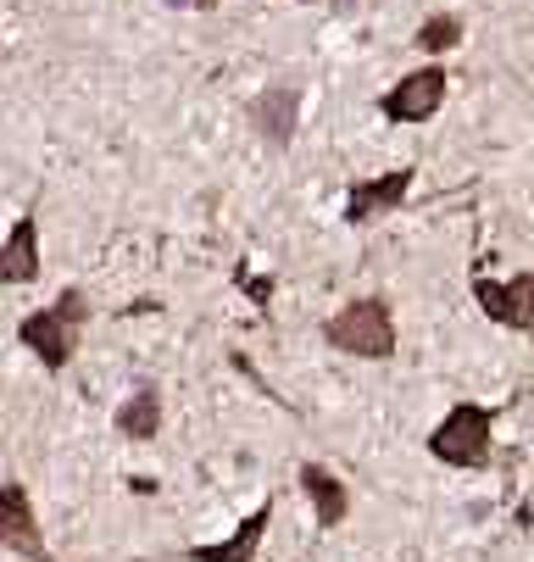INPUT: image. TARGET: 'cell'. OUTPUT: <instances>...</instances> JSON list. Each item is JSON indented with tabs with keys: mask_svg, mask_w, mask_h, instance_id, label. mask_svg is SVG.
Here are the masks:
<instances>
[{
	"mask_svg": "<svg viewBox=\"0 0 534 562\" xmlns=\"http://www.w3.org/2000/svg\"><path fill=\"white\" fill-rule=\"evenodd\" d=\"M84 317H90V295L72 284V290H61L50 306H39V312L23 317V324H18V340L29 346V357H34L45 373H61L72 357H79Z\"/></svg>",
	"mask_w": 534,
	"mask_h": 562,
	"instance_id": "cell-1",
	"label": "cell"
},
{
	"mask_svg": "<svg viewBox=\"0 0 534 562\" xmlns=\"http://www.w3.org/2000/svg\"><path fill=\"white\" fill-rule=\"evenodd\" d=\"M323 346H334L340 357H362V362H385L396 351V312L385 295H356L345 301L329 324H323Z\"/></svg>",
	"mask_w": 534,
	"mask_h": 562,
	"instance_id": "cell-2",
	"label": "cell"
},
{
	"mask_svg": "<svg viewBox=\"0 0 534 562\" xmlns=\"http://www.w3.org/2000/svg\"><path fill=\"white\" fill-rule=\"evenodd\" d=\"M490 451H496V413L479 401H456L429 435V457L445 468H485Z\"/></svg>",
	"mask_w": 534,
	"mask_h": 562,
	"instance_id": "cell-3",
	"label": "cell"
},
{
	"mask_svg": "<svg viewBox=\"0 0 534 562\" xmlns=\"http://www.w3.org/2000/svg\"><path fill=\"white\" fill-rule=\"evenodd\" d=\"M440 106H445V67L440 61L396 78V85L378 95V117L385 123H429Z\"/></svg>",
	"mask_w": 534,
	"mask_h": 562,
	"instance_id": "cell-4",
	"label": "cell"
},
{
	"mask_svg": "<svg viewBox=\"0 0 534 562\" xmlns=\"http://www.w3.org/2000/svg\"><path fill=\"white\" fill-rule=\"evenodd\" d=\"M474 301H479V312L490 317V324H501V329L534 340V273H518V279H507V284L474 279Z\"/></svg>",
	"mask_w": 534,
	"mask_h": 562,
	"instance_id": "cell-5",
	"label": "cell"
},
{
	"mask_svg": "<svg viewBox=\"0 0 534 562\" xmlns=\"http://www.w3.org/2000/svg\"><path fill=\"white\" fill-rule=\"evenodd\" d=\"M412 179H418L412 168H390V173H378V179H356V184L345 190V223L362 228V223H378V217L401 212Z\"/></svg>",
	"mask_w": 534,
	"mask_h": 562,
	"instance_id": "cell-6",
	"label": "cell"
},
{
	"mask_svg": "<svg viewBox=\"0 0 534 562\" xmlns=\"http://www.w3.org/2000/svg\"><path fill=\"white\" fill-rule=\"evenodd\" d=\"M0 546L18 551V557H29V562H61V557L45 546V535H39V524H34V507H29V491L18 485V479L0 491Z\"/></svg>",
	"mask_w": 534,
	"mask_h": 562,
	"instance_id": "cell-7",
	"label": "cell"
},
{
	"mask_svg": "<svg viewBox=\"0 0 534 562\" xmlns=\"http://www.w3.org/2000/svg\"><path fill=\"white\" fill-rule=\"evenodd\" d=\"M300 496L313 502V524L318 529H340L345 524V513H351V491H345V479L334 473V468H323V462H300Z\"/></svg>",
	"mask_w": 534,
	"mask_h": 562,
	"instance_id": "cell-8",
	"label": "cell"
},
{
	"mask_svg": "<svg viewBox=\"0 0 534 562\" xmlns=\"http://www.w3.org/2000/svg\"><path fill=\"white\" fill-rule=\"evenodd\" d=\"M251 123H257V134H262L273 150H284V145L295 139V123H300V85H273V90H262V95L251 101Z\"/></svg>",
	"mask_w": 534,
	"mask_h": 562,
	"instance_id": "cell-9",
	"label": "cell"
},
{
	"mask_svg": "<svg viewBox=\"0 0 534 562\" xmlns=\"http://www.w3.org/2000/svg\"><path fill=\"white\" fill-rule=\"evenodd\" d=\"M268 524H273V496L228 535V540H217V546H184V562H257V551H262V540H268Z\"/></svg>",
	"mask_w": 534,
	"mask_h": 562,
	"instance_id": "cell-10",
	"label": "cell"
},
{
	"mask_svg": "<svg viewBox=\"0 0 534 562\" xmlns=\"http://www.w3.org/2000/svg\"><path fill=\"white\" fill-rule=\"evenodd\" d=\"M39 279V217L18 212V223L7 228V246H0V284H34Z\"/></svg>",
	"mask_w": 534,
	"mask_h": 562,
	"instance_id": "cell-11",
	"label": "cell"
},
{
	"mask_svg": "<svg viewBox=\"0 0 534 562\" xmlns=\"http://www.w3.org/2000/svg\"><path fill=\"white\" fill-rule=\"evenodd\" d=\"M117 435L123 440H157L162 435V390L157 384H134V395L117 407Z\"/></svg>",
	"mask_w": 534,
	"mask_h": 562,
	"instance_id": "cell-12",
	"label": "cell"
},
{
	"mask_svg": "<svg viewBox=\"0 0 534 562\" xmlns=\"http://www.w3.org/2000/svg\"><path fill=\"white\" fill-rule=\"evenodd\" d=\"M451 45H463V18L440 12V18H429V23L418 29V50H429V56H445Z\"/></svg>",
	"mask_w": 534,
	"mask_h": 562,
	"instance_id": "cell-13",
	"label": "cell"
},
{
	"mask_svg": "<svg viewBox=\"0 0 534 562\" xmlns=\"http://www.w3.org/2000/svg\"><path fill=\"white\" fill-rule=\"evenodd\" d=\"M240 284L251 290V301H257V306H268V301H273V279H251V273L240 268Z\"/></svg>",
	"mask_w": 534,
	"mask_h": 562,
	"instance_id": "cell-14",
	"label": "cell"
},
{
	"mask_svg": "<svg viewBox=\"0 0 534 562\" xmlns=\"http://www.w3.org/2000/svg\"><path fill=\"white\" fill-rule=\"evenodd\" d=\"M168 7H195V12H206V7H217V0H168Z\"/></svg>",
	"mask_w": 534,
	"mask_h": 562,
	"instance_id": "cell-15",
	"label": "cell"
}]
</instances>
